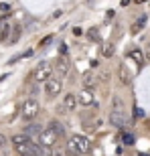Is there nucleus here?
<instances>
[{
	"label": "nucleus",
	"instance_id": "14",
	"mask_svg": "<svg viewBox=\"0 0 150 156\" xmlns=\"http://www.w3.org/2000/svg\"><path fill=\"white\" fill-rule=\"evenodd\" d=\"M47 130H51V132L55 134L57 138H63V136H65V128H63V124H61L59 120H51V122H49V128H47Z\"/></svg>",
	"mask_w": 150,
	"mask_h": 156
},
{
	"label": "nucleus",
	"instance_id": "28",
	"mask_svg": "<svg viewBox=\"0 0 150 156\" xmlns=\"http://www.w3.org/2000/svg\"><path fill=\"white\" fill-rule=\"evenodd\" d=\"M136 2H144V0H136Z\"/></svg>",
	"mask_w": 150,
	"mask_h": 156
},
{
	"label": "nucleus",
	"instance_id": "12",
	"mask_svg": "<svg viewBox=\"0 0 150 156\" xmlns=\"http://www.w3.org/2000/svg\"><path fill=\"white\" fill-rule=\"evenodd\" d=\"M75 108H77V98H75L73 93H67L63 98V108H61V112H73Z\"/></svg>",
	"mask_w": 150,
	"mask_h": 156
},
{
	"label": "nucleus",
	"instance_id": "24",
	"mask_svg": "<svg viewBox=\"0 0 150 156\" xmlns=\"http://www.w3.org/2000/svg\"><path fill=\"white\" fill-rule=\"evenodd\" d=\"M134 116H136V118H142V116H144V112L140 110V108H136V110H134Z\"/></svg>",
	"mask_w": 150,
	"mask_h": 156
},
{
	"label": "nucleus",
	"instance_id": "26",
	"mask_svg": "<svg viewBox=\"0 0 150 156\" xmlns=\"http://www.w3.org/2000/svg\"><path fill=\"white\" fill-rule=\"evenodd\" d=\"M146 57L150 59V45H148V49H146Z\"/></svg>",
	"mask_w": 150,
	"mask_h": 156
},
{
	"label": "nucleus",
	"instance_id": "4",
	"mask_svg": "<svg viewBox=\"0 0 150 156\" xmlns=\"http://www.w3.org/2000/svg\"><path fill=\"white\" fill-rule=\"evenodd\" d=\"M61 79H57V77H51V79H47L45 81V93H47V98L53 99V98H57L59 93H61Z\"/></svg>",
	"mask_w": 150,
	"mask_h": 156
},
{
	"label": "nucleus",
	"instance_id": "20",
	"mask_svg": "<svg viewBox=\"0 0 150 156\" xmlns=\"http://www.w3.org/2000/svg\"><path fill=\"white\" fill-rule=\"evenodd\" d=\"M122 142H124V144H128V146H132L134 144V134L124 132V134H122Z\"/></svg>",
	"mask_w": 150,
	"mask_h": 156
},
{
	"label": "nucleus",
	"instance_id": "23",
	"mask_svg": "<svg viewBox=\"0 0 150 156\" xmlns=\"http://www.w3.org/2000/svg\"><path fill=\"white\" fill-rule=\"evenodd\" d=\"M112 105H114V110H122V99L118 98V95H114V99H112Z\"/></svg>",
	"mask_w": 150,
	"mask_h": 156
},
{
	"label": "nucleus",
	"instance_id": "19",
	"mask_svg": "<svg viewBox=\"0 0 150 156\" xmlns=\"http://www.w3.org/2000/svg\"><path fill=\"white\" fill-rule=\"evenodd\" d=\"M87 37H89V41H95V43H98V41H99V30H98V27H93V29L87 30Z\"/></svg>",
	"mask_w": 150,
	"mask_h": 156
},
{
	"label": "nucleus",
	"instance_id": "11",
	"mask_svg": "<svg viewBox=\"0 0 150 156\" xmlns=\"http://www.w3.org/2000/svg\"><path fill=\"white\" fill-rule=\"evenodd\" d=\"M118 79H120L124 85H130V83H132V73L128 71L126 63H120V67H118Z\"/></svg>",
	"mask_w": 150,
	"mask_h": 156
},
{
	"label": "nucleus",
	"instance_id": "21",
	"mask_svg": "<svg viewBox=\"0 0 150 156\" xmlns=\"http://www.w3.org/2000/svg\"><path fill=\"white\" fill-rule=\"evenodd\" d=\"M18 37H20V27H14V30H12V35L8 37V43H16Z\"/></svg>",
	"mask_w": 150,
	"mask_h": 156
},
{
	"label": "nucleus",
	"instance_id": "27",
	"mask_svg": "<svg viewBox=\"0 0 150 156\" xmlns=\"http://www.w3.org/2000/svg\"><path fill=\"white\" fill-rule=\"evenodd\" d=\"M30 156H39V154H35V152H33V154H30Z\"/></svg>",
	"mask_w": 150,
	"mask_h": 156
},
{
	"label": "nucleus",
	"instance_id": "10",
	"mask_svg": "<svg viewBox=\"0 0 150 156\" xmlns=\"http://www.w3.org/2000/svg\"><path fill=\"white\" fill-rule=\"evenodd\" d=\"M95 81H98V75L93 71H85L83 77H81V85H83V89H93Z\"/></svg>",
	"mask_w": 150,
	"mask_h": 156
},
{
	"label": "nucleus",
	"instance_id": "13",
	"mask_svg": "<svg viewBox=\"0 0 150 156\" xmlns=\"http://www.w3.org/2000/svg\"><path fill=\"white\" fill-rule=\"evenodd\" d=\"M81 124L85 130H95V128L102 124L99 120H93V114H85V116H81Z\"/></svg>",
	"mask_w": 150,
	"mask_h": 156
},
{
	"label": "nucleus",
	"instance_id": "15",
	"mask_svg": "<svg viewBox=\"0 0 150 156\" xmlns=\"http://www.w3.org/2000/svg\"><path fill=\"white\" fill-rule=\"evenodd\" d=\"M130 57H132L134 61H136V65H138V67H142V65H144V53H142V51L134 49V51L130 53Z\"/></svg>",
	"mask_w": 150,
	"mask_h": 156
},
{
	"label": "nucleus",
	"instance_id": "7",
	"mask_svg": "<svg viewBox=\"0 0 150 156\" xmlns=\"http://www.w3.org/2000/svg\"><path fill=\"white\" fill-rule=\"evenodd\" d=\"M110 122L114 124L116 128H124L128 124V116L124 114V110H112V114H110Z\"/></svg>",
	"mask_w": 150,
	"mask_h": 156
},
{
	"label": "nucleus",
	"instance_id": "8",
	"mask_svg": "<svg viewBox=\"0 0 150 156\" xmlns=\"http://www.w3.org/2000/svg\"><path fill=\"white\" fill-rule=\"evenodd\" d=\"M53 71H55L59 77H65V75H67V71H69L67 59H65V57H57V59H55V63H53Z\"/></svg>",
	"mask_w": 150,
	"mask_h": 156
},
{
	"label": "nucleus",
	"instance_id": "1",
	"mask_svg": "<svg viewBox=\"0 0 150 156\" xmlns=\"http://www.w3.org/2000/svg\"><path fill=\"white\" fill-rule=\"evenodd\" d=\"M67 150H69V154L77 156V154H89V150H91V142L85 138V136H71L69 142H67Z\"/></svg>",
	"mask_w": 150,
	"mask_h": 156
},
{
	"label": "nucleus",
	"instance_id": "2",
	"mask_svg": "<svg viewBox=\"0 0 150 156\" xmlns=\"http://www.w3.org/2000/svg\"><path fill=\"white\" fill-rule=\"evenodd\" d=\"M12 146H14V150L20 156H30L33 154V142H30L27 136H23V134L12 136Z\"/></svg>",
	"mask_w": 150,
	"mask_h": 156
},
{
	"label": "nucleus",
	"instance_id": "25",
	"mask_svg": "<svg viewBox=\"0 0 150 156\" xmlns=\"http://www.w3.org/2000/svg\"><path fill=\"white\" fill-rule=\"evenodd\" d=\"M6 144V138H4V136H2V134H0V148H2V146H4Z\"/></svg>",
	"mask_w": 150,
	"mask_h": 156
},
{
	"label": "nucleus",
	"instance_id": "9",
	"mask_svg": "<svg viewBox=\"0 0 150 156\" xmlns=\"http://www.w3.org/2000/svg\"><path fill=\"white\" fill-rule=\"evenodd\" d=\"M77 101H79L83 108H91L93 104H95V99H93V93L91 89H81V93L77 95Z\"/></svg>",
	"mask_w": 150,
	"mask_h": 156
},
{
	"label": "nucleus",
	"instance_id": "5",
	"mask_svg": "<svg viewBox=\"0 0 150 156\" xmlns=\"http://www.w3.org/2000/svg\"><path fill=\"white\" fill-rule=\"evenodd\" d=\"M37 114H39V101L35 98H29L23 104V118L24 120H33Z\"/></svg>",
	"mask_w": 150,
	"mask_h": 156
},
{
	"label": "nucleus",
	"instance_id": "18",
	"mask_svg": "<svg viewBox=\"0 0 150 156\" xmlns=\"http://www.w3.org/2000/svg\"><path fill=\"white\" fill-rule=\"evenodd\" d=\"M43 132V128L39 126V124H33V126H29L27 128V134H30V136H37V138H39V134Z\"/></svg>",
	"mask_w": 150,
	"mask_h": 156
},
{
	"label": "nucleus",
	"instance_id": "3",
	"mask_svg": "<svg viewBox=\"0 0 150 156\" xmlns=\"http://www.w3.org/2000/svg\"><path fill=\"white\" fill-rule=\"evenodd\" d=\"M51 73H53V65L49 63V61H41V63L35 67L33 77H35L37 83H45L47 79H51Z\"/></svg>",
	"mask_w": 150,
	"mask_h": 156
},
{
	"label": "nucleus",
	"instance_id": "16",
	"mask_svg": "<svg viewBox=\"0 0 150 156\" xmlns=\"http://www.w3.org/2000/svg\"><path fill=\"white\" fill-rule=\"evenodd\" d=\"M144 24H146V16H140L138 20H136V23L132 24V35H138L140 30L144 29Z\"/></svg>",
	"mask_w": 150,
	"mask_h": 156
},
{
	"label": "nucleus",
	"instance_id": "6",
	"mask_svg": "<svg viewBox=\"0 0 150 156\" xmlns=\"http://www.w3.org/2000/svg\"><path fill=\"white\" fill-rule=\"evenodd\" d=\"M57 136L51 132V130H43V132L39 134V144L43 146V148H53V146L57 144Z\"/></svg>",
	"mask_w": 150,
	"mask_h": 156
},
{
	"label": "nucleus",
	"instance_id": "22",
	"mask_svg": "<svg viewBox=\"0 0 150 156\" xmlns=\"http://www.w3.org/2000/svg\"><path fill=\"white\" fill-rule=\"evenodd\" d=\"M8 33H10V24L4 23V29L0 30V39H8Z\"/></svg>",
	"mask_w": 150,
	"mask_h": 156
},
{
	"label": "nucleus",
	"instance_id": "17",
	"mask_svg": "<svg viewBox=\"0 0 150 156\" xmlns=\"http://www.w3.org/2000/svg\"><path fill=\"white\" fill-rule=\"evenodd\" d=\"M114 51H116V47L112 45V43H104V47H102V55H104V57H112Z\"/></svg>",
	"mask_w": 150,
	"mask_h": 156
}]
</instances>
